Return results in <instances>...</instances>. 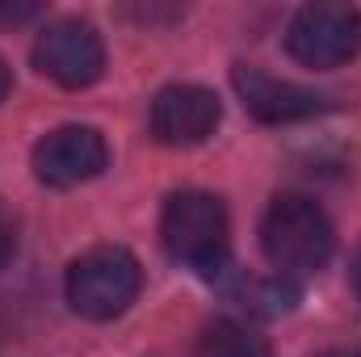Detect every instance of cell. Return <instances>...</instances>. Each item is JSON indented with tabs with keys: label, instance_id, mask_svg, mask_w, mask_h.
<instances>
[{
	"label": "cell",
	"instance_id": "1",
	"mask_svg": "<svg viewBox=\"0 0 361 357\" xmlns=\"http://www.w3.org/2000/svg\"><path fill=\"white\" fill-rule=\"evenodd\" d=\"M261 248L281 277H307L332 261L336 231L324 206L307 193H277L261 219Z\"/></svg>",
	"mask_w": 361,
	"mask_h": 357
},
{
	"label": "cell",
	"instance_id": "2",
	"mask_svg": "<svg viewBox=\"0 0 361 357\" xmlns=\"http://www.w3.org/2000/svg\"><path fill=\"white\" fill-rule=\"evenodd\" d=\"M160 240L169 257L193 273H223L231 257V219L223 198L206 189H177L160 214Z\"/></svg>",
	"mask_w": 361,
	"mask_h": 357
},
{
	"label": "cell",
	"instance_id": "3",
	"mask_svg": "<svg viewBox=\"0 0 361 357\" xmlns=\"http://www.w3.org/2000/svg\"><path fill=\"white\" fill-rule=\"evenodd\" d=\"M68 303L76 315L85 320H118L122 311H130V303L143 290V269L135 261V253L118 248V244H101L89 248L85 257H76L68 269Z\"/></svg>",
	"mask_w": 361,
	"mask_h": 357
},
{
	"label": "cell",
	"instance_id": "4",
	"mask_svg": "<svg viewBox=\"0 0 361 357\" xmlns=\"http://www.w3.org/2000/svg\"><path fill=\"white\" fill-rule=\"evenodd\" d=\"M286 51L315 72L341 68L361 51V13L353 4H307L286 25Z\"/></svg>",
	"mask_w": 361,
	"mask_h": 357
},
{
	"label": "cell",
	"instance_id": "5",
	"mask_svg": "<svg viewBox=\"0 0 361 357\" xmlns=\"http://www.w3.org/2000/svg\"><path fill=\"white\" fill-rule=\"evenodd\" d=\"M34 68L63 89H89L105 72V42L80 17L51 21L34 38Z\"/></svg>",
	"mask_w": 361,
	"mask_h": 357
},
{
	"label": "cell",
	"instance_id": "6",
	"mask_svg": "<svg viewBox=\"0 0 361 357\" xmlns=\"http://www.w3.org/2000/svg\"><path fill=\"white\" fill-rule=\"evenodd\" d=\"M109 164L105 135L97 126H59L38 139L34 147V177L51 189H72L101 177Z\"/></svg>",
	"mask_w": 361,
	"mask_h": 357
},
{
	"label": "cell",
	"instance_id": "7",
	"mask_svg": "<svg viewBox=\"0 0 361 357\" xmlns=\"http://www.w3.org/2000/svg\"><path fill=\"white\" fill-rule=\"evenodd\" d=\"M231 85L235 97L244 101V109L257 122L286 126V122H302V118H319L324 109H332V97L294 80H277L269 72H261L257 63H235L231 68Z\"/></svg>",
	"mask_w": 361,
	"mask_h": 357
},
{
	"label": "cell",
	"instance_id": "8",
	"mask_svg": "<svg viewBox=\"0 0 361 357\" xmlns=\"http://www.w3.org/2000/svg\"><path fill=\"white\" fill-rule=\"evenodd\" d=\"M223 122L219 97L202 85H169L152 101V135L169 147H197Z\"/></svg>",
	"mask_w": 361,
	"mask_h": 357
},
{
	"label": "cell",
	"instance_id": "9",
	"mask_svg": "<svg viewBox=\"0 0 361 357\" xmlns=\"http://www.w3.org/2000/svg\"><path fill=\"white\" fill-rule=\"evenodd\" d=\"M197 357H269V341L244 320H214L197 341Z\"/></svg>",
	"mask_w": 361,
	"mask_h": 357
},
{
	"label": "cell",
	"instance_id": "10",
	"mask_svg": "<svg viewBox=\"0 0 361 357\" xmlns=\"http://www.w3.org/2000/svg\"><path fill=\"white\" fill-rule=\"evenodd\" d=\"M240 298H244V307L252 303V311L281 315V311H290V307L298 303V286H294V277H281V273H273V277H252V282L240 286Z\"/></svg>",
	"mask_w": 361,
	"mask_h": 357
},
{
	"label": "cell",
	"instance_id": "11",
	"mask_svg": "<svg viewBox=\"0 0 361 357\" xmlns=\"http://www.w3.org/2000/svg\"><path fill=\"white\" fill-rule=\"evenodd\" d=\"M13 253H17V227H13V219H8V210L0 206V269L13 261Z\"/></svg>",
	"mask_w": 361,
	"mask_h": 357
},
{
	"label": "cell",
	"instance_id": "12",
	"mask_svg": "<svg viewBox=\"0 0 361 357\" xmlns=\"http://www.w3.org/2000/svg\"><path fill=\"white\" fill-rule=\"evenodd\" d=\"M42 8L38 4H0V21L4 25H17V21H30V17H38Z\"/></svg>",
	"mask_w": 361,
	"mask_h": 357
},
{
	"label": "cell",
	"instance_id": "13",
	"mask_svg": "<svg viewBox=\"0 0 361 357\" xmlns=\"http://www.w3.org/2000/svg\"><path fill=\"white\" fill-rule=\"evenodd\" d=\"M8 89H13V72H8V63L0 59V101L8 97Z\"/></svg>",
	"mask_w": 361,
	"mask_h": 357
},
{
	"label": "cell",
	"instance_id": "14",
	"mask_svg": "<svg viewBox=\"0 0 361 357\" xmlns=\"http://www.w3.org/2000/svg\"><path fill=\"white\" fill-rule=\"evenodd\" d=\"M353 290H357V298H361V244H357V253H353Z\"/></svg>",
	"mask_w": 361,
	"mask_h": 357
},
{
	"label": "cell",
	"instance_id": "15",
	"mask_svg": "<svg viewBox=\"0 0 361 357\" xmlns=\"http://www.w3.org/2000/svg\"><path fill=\"white\" fill-rule=\"evenodd\" d=\"M324 357H361V349H353V353H324Z\"/></svg>",
	"mask_w": 361,
	"mask_h": 357
}]
</instances>
